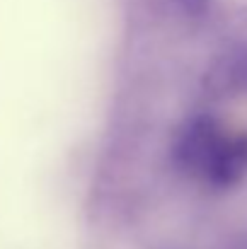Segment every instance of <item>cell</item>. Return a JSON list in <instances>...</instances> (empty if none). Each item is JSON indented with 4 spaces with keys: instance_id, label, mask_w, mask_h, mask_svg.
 Returning a JSON list of instances; mask_svg holds the SVG:
<instances>
[{
    "instance_id": "obj_2",
    "label": "cell",
    "mask_w": 247,
    "mask_h": 249,
    "mask_svg": "<svg viewBox=\"0 0 247 249\" xmlns=\"http://www.w3.org/2000/svg\"><path fill=\"white\" fill-rule=\"evenodd\" d=\"M247 179V133H228L204 181L213 189H233Z\"/></svg>"
},
{
    "instance_id": "obj_3",
    "label": "cell",
    "mask_w": 247,
    "mask_h": 249,
    "mask_svg": "<svg viewBox=\"0 0 247 249\" xmlns=\"http://www.w3.org/2000/svg\"><path fill=\"white\" fill-rule=\"evenodd\" d=\"M209 83L218 94H228V97L247 94V36L233 41L218 56L209 75Z\"/></svg>"
},
{
    "instance_id": "obj_1",
    "label": "cell",
    "mask_w": 247,
    "mask_h": 249,
    "mask_svg": "<svg viewBox=\"0 0 247 249\" xmlns=\"http://www.w3.org/2000/svg\"><path fill=\"white\" fill-rule=\"evenodd\" d=\"M226 136H228V131L223 128V124L209 114H199V116L189 119L174 138L172 150H174L177 167L204 181V177H206L209 167L213 165Z\"/></svg>"
},
{
    "instance_id": "obj_4",
    "label": "cell",
    "mask_w": 247,
    "mask_h": 249,
    "mask_svg": "<svg viewBox=\"0 0 247 249\" xmlns=\"http://www.w3.org/2000/svg\"><path fill=\"white\" fill-rule=\"evenodd\" d=\"M182 10L189 15V17H204L209 12V5L211 0H179Z\"/></svg>"
}]
</instances>
